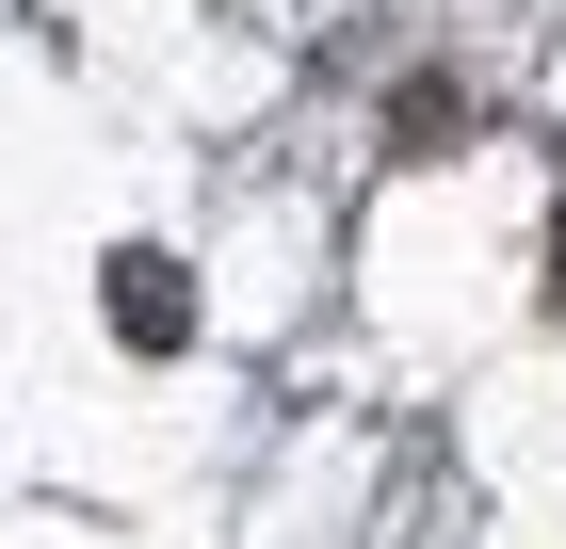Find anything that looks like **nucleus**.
<instances>
[{
	"label": "nucleus",
	"mask_w": 566,
	"mask_h": 549,
	"mask_svg": "<svg viewBox=\"0 0 566 549\" xmlns=\"http://www.w3.org/2000/svg\"><path fill=\"white\" fill-rule=\"evenodd\" d=\"M114 339H130V356H178V339H195V292H178V258H163V243L114 258Z\"/></svg>",
	"instance_id": "1"
},
{
	"label": "nucleus",
	"mask_w": 566,
	"mask_h": 549,
	"mask_svg": "<svg viewBox=\"0 0 566 549\" xmlns=\"http://www.w3.org/2000/svg\"><path fill=\"white\" fill-rule=\"evenodd\" d=\"M551 307H566V243H551Z\"/></svg>",
	"instance_id": "2"
}]
</instances>
